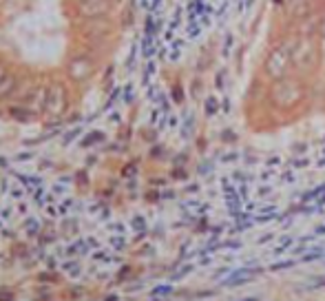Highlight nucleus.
<instances>
[{"instance_id":"obj_1","label":"nucleus","mask_w":325,"mask_h":301,"mask_svg":"<svg viewBox=\"0 0 325 301\" xmlns=\"http://www.w3.org/2000/svg\"><path fill=\"white\" fill-rule=\"evenodd\" d=\"M117 0H0V100L18 89L14 69L89 71L97 22Z\"/></svg>"},{"instance_id":"obj_2","label":"nucleus","mask_w":325,"mask_h":301,"mask_svg":"<svg viewBox=\"0 0 325 301\" xmlns=\"http://www.w3.org/2000/svg\"><path fill=\"white\" fill-rule=\"evenodd\" d=\"M303 98V89L299 82L294 80H281L274 84L272 89V102L279 109H292L294 104H299Z\"/></svg>"},{"instance_id":"obj_3","label":"nucleus","mask_w":325,"mask_h":301,"mask_svg":"<svg viewBox=\"0 0 325 301\" xmlns=\"http://www.w3.org/2000/svg\"><path fill=\"white\" fill-rule=\"evenodd\" d=\"M290 56H292V49L281 44V47L272 49L270 51V58L266 62V73H268L272 80H281L283 73L287 71V62H290Z\"/></svg>"},{"instance_id":"obj_4","label":"nucleus","mask_w":325,"mask_h":301,"mask_svg":"<svg viewBox=\"0 0 325 301\" xmlns=\"http://www.w3.org/2000/svg\"><path fill=\"white\" fill-rule=\"evenodd\" d=\"M316 62V49L314 42L307 40V42H301L297 49H294V64L299 69H312Z\"/></svg>"},{"instance_id":"obj_5","label":"nucleus","mask_w":325,"mask_h":301,"mask_svg":"<svg viewBox=\"0 0 325 301\" xmlns=\"http://www.w3.org/2000/svg\"><path fill=\"white\" fill-rule=\"evenodd\" d=\"M171 292V288L168 286H159V288H155V295H168Z\"/></svg>"},{"instance_id":"obj_6","label":"nucleus","mask_w":325,"mask_h":301,"mask_svg":"<svg viewBox=\"0 0 325 301\" xmlns=\"http://www.w3.org/2000/svg\"><path fill=\"white\" fill-rule=\"evenodd\" d=\"M11 299H14L11 295H0V301H11Z\"/></svg>"},{"instance_id":"obj_7","label":"nucleus","mask_w":325,"mask_h":301,"mask_svg":"<svg viewBox=\"0 0 325 301\" xmlns=\"http://www.w3.org/2000/svg\"><path fill=\"white\" fill-rule=\"evenodd\" d=\"M244 301H257V297H252V299H244Z\"/></svg>"}]
</instances>
